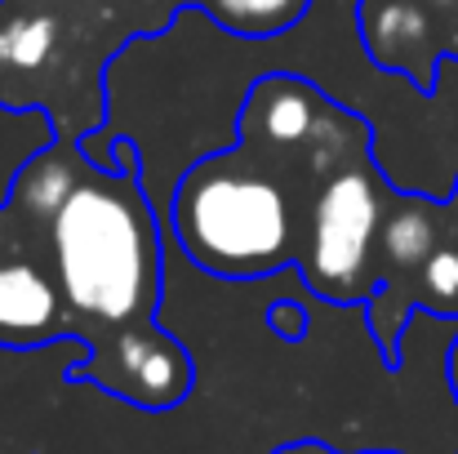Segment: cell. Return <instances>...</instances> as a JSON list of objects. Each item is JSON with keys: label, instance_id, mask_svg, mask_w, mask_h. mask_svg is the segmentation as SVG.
<instances>
[{"label": "cell", "instance_id": "6da1fadb", "mask_svg": "<svg viewBox=\"0 0 458 454\" xmlns=\"http://www.w3.org/2000/svg\"><path fill=\"white\" fill-rule=\"evenodd\" d=\"M49 250L67 307L89 321L130 325L156 303L160 241L134 174H85L49 223Z\"/></svg>", "mask_w": 458, "mask_h": 454}, {"label": "cell", "instance_id": "7a4b0ae2", "mask_svg": "<svg viewBox=\"0 0 458 454\" xmlns=\"http://www.w3.org/2000/svg\"><path fill=\"white\" fill-rule=\"evenodd\" d=\"M174 236L182 254L214 277H267L294 254L290 196L267 174L214 156L178 183Z\"/></svg>", "mask_w": 458, "mask_h": 454}, {"label": "cell", "instance_id": "3957f363", "mask_svg": "<svg viewBox=\"0 0 458 454\" xmlns=\"http://www.w3.org/2000/svg\"><path fill=\"white\" fill-rule=\"evenodd\" d=\"M383 223L378 183L369 169H338L311 210V241H307V286L325 299L352 303L365 290L369 245Z\"/></svg>", "mask_w": 458, "mask_h": 454}, {"label": "cell", "instance_id": "277c9868", "mask_svg": "<svg viewBox=\"0 0 458 454\" xmlns=\"http://www.w3.org/2000/svg\"><path fill=\"white\" fill-rule=\"evenodd\" d=\"M98 379H103V388L121 392L134 406L165 410V406H174V401L187 397V388H191V361H187V352L174 338H165L152 325H139V330H125L116 338L112 370H103Z\"/></svg>", "mask_w": 458, "mask_h": 454}, {"label": "cell", "instance_id": "5b68a950", "mask_svg": "<svg viewBox=\"0 0 458 454\" xmlns=\"http://www.w3.org/2000/svg\"><path fill=\"white\" fill-rule=\"evenodd\" d=\"M360 36L378 67L432 81V9L428 0H360Z\"/></svg>", "mask_w": 458, "mask_h": 454}, {"label": "cell", "instance_id": "8992f818", "mask_svg": "<svg viewBox=\"0 0 458 454\" xmlns=\"http://www.w3.org/2000/svg\"><path fill=\"white\" fill-rule=\"evenodd\" d=\"M58 286L31 263H0V343L4 347H36L63 330Z\"/></svg>", "mask_w": 458, "mask_h": 454}, {"label": "cell", "instance_id": "52a82bcc", "mask_svg": "<svg viewBox=\"0 0 458 454\" xmlns=\"http://www.w3.org/2000/svg\"><path fill=\"white\" fill-rule=\"evenodd\" d=\"M320 112H325V103L311 85L294 81V76H267V81H259V90L245 107V125L259 130L276 148H307V139L320 125Z\"/></svg>", "mask_w": 458, "mask_h": 454}, {"label": "cell", "instance_id": "ba28073f", "mask_svg": "<svg viewBox=\"0 0 458 454\" xmlns=\"http://www.w3.org/2000/svg\"><path fill=\"white\" fill-rule=\"evenodd\" d=\"M81 183H85V165L67 148H49L22 165V174L13 183V210H22L31 223L49 227Z\"/></svg>", "mask_w": 458, "mask_h": 454}, {"label": "cell", "instance_id": "9c48e42d", "mask_svg": "<svg viewBox=\"0 0 458 454\" xmlns=\"http://www.w3.org/2000/svg\"><path fill=\"white\" fill-rule=\"evenodd\" d=\"M58 49V18L54 13H9L0 22V72L27 76L45 67Z\"/></svg>", "mask_w": 458, "mask_h": 454}, {"label": "cell", "instance_id": "30bf717a", "mask_svg": "<svg viewBox=\"0 0 458 454\" xmlns=\"http://www.w3.org/2000/svg\"><path fill=\"white\" fill-rule=\"evenodd\" d=\"M378 241H383V254L396 268H423L437 254V218L423 201H405L387 214Z\"/></svg>", "mask_w": 458, "mask_h": 454}, {"label": "cell", "instance_id": "8fae6325", "mask_svg": "<svg viewBox=\"0 0 458 454\" xmlns=\"http://www.w3.org/2000/svg\"><path fill=\"white\" fill-rule=\"evenodd\" d=\"M311 0H205L209 18L236 36H276L294 27Z\"/></svg>", "mask_w": 458, "mask_h": 454}, {"label": "cell", "instance_id": "7c38bea8", "mask_svg": "<svg viewBox=\"0 0 458 454\" xmlns=\"http://www.w3.org/2000/svg\"><path fill=\"white\" fill-rule=\"evenodd\" d=\"M347 139H352V125H347V116H343V112H334V107H325V112H320V125H316V134L307 139V151H311V169H329V165L343 156Z\"/></svg>", "mask_w": 458, "mask_h": 454}, {"label": "cell", "instance_id": "4fadbf2b", "mask_svg": "<svg viewBox=\"0 0 458 454\" xmlns=\"http://www.w3.org/2000/svg\"><path fill=\"white\" fill-rule=\"evenodd\" d=\"M423 290H428L432 303L454 307L458 303V250H437L423 263Z\"/></svg>", "mask_w": 458, "mask_h": 454}, {"label": "cell", "instance_id": "5bb4252c", "mask_svg": "<svg viewBox=\"0 0 458 454\" xmlns=\"http://www.w3.org/2000/svg\"><path fill=\"white\" fill-rule=\"evenodd\" d=\"M272 325H276L281 338H299V334H303V316H299L294 303H276V307H272Z\"/></svg>", "mask_w": 458, "mask_h": 454}, {"label": "cell", "instance_id": "9a60e30c", "mask_svg": "<svg viewBox=\"0 0 458 454\" xmlns=\"http://www.w3.org/2000/svg\"><path fill=\"white\" fill-rule=\"evenodd\" d=\"M450 379H454V388H458V343H454V356H450Z\"/></svg>", "mask_w": 458, "mask_h": 454}, {"label": "cell", "instance_id": "2e32d148", "mask_svg": "<svg viewBox=\"0 0 458 454\" xmlns=\"http://www.w3.org/2000/svg\"><path fill=\"white\" fill-rule=\"evenodd\" d=\"M428 4H437V9H454L458 0H428Z\"/></svg>", "mask_w": 458, "mask_h": 454}, {"label": "cell", "instance_id": "e0dca14e", "mask_svg": "<svg viewBox=\"0 0 458 454\" xmlns=\"http://www.w3.org/2000/svg\"><path fill=\"white\" fill-rule=\"evenodd\" d=\"M454 13H458V4H454Z\"/></svg>", "mask_w": 458, "mask_h": 454}]
</instances>
